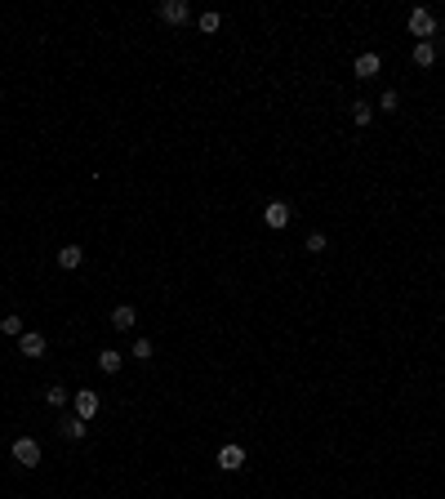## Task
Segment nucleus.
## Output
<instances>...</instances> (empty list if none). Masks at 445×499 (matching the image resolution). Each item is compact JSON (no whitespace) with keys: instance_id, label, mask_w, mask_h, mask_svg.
Returning <instances> with one entry per match:
<instances>
[{"instance_id":"2","label":"nucleus","mask_w":445,"mask_h":499,"mask_svg":"<svg viewBox=\"0 0 445 499\" xmlns=\"http://www.w3.org/2000/svg\"><path fill=\"white\" fill-rule=\"evenodd\" d=\"M410 36H419V41H432V36H437V18H432V9H414V14H410Z\"/></svg>"},{"instance_id":"20","label":"nucleus","mask_w":445,"mask_h":499,"mask_svg":"<svg viewBox=\"0 0 445 499\" xmlns=\"http://www.w3.org/2000/svg\"><path fill=\"white\" fill-rule=\"evenodd\" d=\"M134 357H138V361H147V365H151V339H138V343H134Z\"/></svg>"},{"instance_id":"6","label":"nucleus","mask_w":445,"mask_h":499,"mask_svg":"<svg viewBox=\"0 0 445 499\" xmlns=\"http://www.w3.org/2000/svg\"><path fill=\"white\" fill-rule=\"evenodd\" d=\"M160 18L174 27H183L187 18H192V9H187V0H160Z\"/></svg>"},{"instance_id":"10","label":"nucleus","mask_w":445,"mask_h":499,"mask_svg":"<svg viewBox=\"0 0 445 499\" xmlns=\"http://www.w3.org/2000/svg\"><path fill=\"white\" fill-rule=\"evenodd\" d=\"M80 263H85V250H80V246H63V250H58V268H63V272H76Z\"/></svg>"},{"instance_id":"5","label":"nucleus","mask_w":445,"mask_h":499,"mask_svg":"<svg viewBox=\"0 0 445 499\" xmlns=\"http://www.w3.org/2000/svg\"><path fill=\"white\" fill-rule=\"evenodd\" d=\"M263 223H268L272 232H281L290 223V205L285 201H268V205H263Z\"/></svg>"},{"instance_id":"16","label":"nucleus","mask_w":445,"mask_h":499,"mask_svg":"<svg viewBox=\"0 0 445 499\" xmlns=\"http://www.w3.org/2000/svg\"><path fill=\"white\" fill-rule=\"evenodd\" d=\"M352 120H356V125H370V120H374V107H370V103H352Z\"/></svg>"},{"instance_id":"13","label":"nucleus","mask_w":445,"mask_h":499,"mask_svg":"<svg viewBox=\"0 0 445 499\" xmlns=\"http://www.w3.org/2000/svg\"><path fill=\"white\" fill-rule=\"evenodd\" d=\"M414 63H419V67H432V63H437V45L419 41V45H414Z\"/></svg>"},{"instance_id":"3","label":"nucleus","mask_w":445,"mask_h":499,"mask_svg":"<svg viewBox=\"0 0 445 499\" xmlns=\"http://www.w3.org/2000/svg\"><path fill=\"white\" fill-rule=\"evenodd\" d=\"M219 468H223V473H241V468H245V446H236V441L219 446Z\"/></svg>"},{"instance_id":"1","label":"nucleus","mask_w":445,"mask_h":499,"mask_svg":"<svg viewBox=\"0 0 445 499\" xmlns=\"http://www.w3.org/2000/svg\"><path fill=\"white\" fill-rule=\"evenodd\" d=\"M9 459H14L18 468H36V464H41V441H36V437H14Z\"/></svg>"},{"instance_id":"9","label":"nucleus","mask_w":445,"mask_h":499,"mask_svg":"<svg viewBox=\"0 0 445 499\" xmlns=\"http://www.w3.org/2000/svg\"><path fill=\"white\" fill-rule=\"evenodd\" d=\"M58 432H63V441H85V432H89V428H85L80 415H67V419L58 423Z\"/></svg>"},{"instance_id":"4","label":"nucleus","mask_w":445,"mask_h":499,"mask_svg":"<svg viewBox=\"0 0 445 499\" xmlns=\"http://www.w3.org/2000/svg\"><path fill=\"white\" fill-rule=\"evenodd\" d=\"M98 406H102V401H98V392H89V388H80V392L72 397V410H76V415H80L85 423L98 415Z\"/></svg>"},{"instance_id":"14","label":"nucleus","mask_w":445,"mask_h":499,"mask_svg":"<svg viewBox=\"0 0 445 499\" xmlns=\"http://www.w3.org/2000/svg\"><path fill=\"white\" fill-rule=\"evenodd\" d=\"M0 335H5V339H23V317H18V312H9L5 321H0Z\"/></svg>"},{"instance_id":"7","label":"nucleus","mask_w":445,"mask_h":499,"mask_svg":"<svg viewBox=\"0 0 445 499\" xmlns=\"http://www.w3.org/2000/svg\"><path fill=\"white\" fill-rule=\"evenodd\" d=\"M378 67H383V59H378V54H361V59L352 63V76H356V81H374Z\"/></svg>"},{"instance_id":"12","label":"nucleus","mask_w":445,"mask_h":499,"mask_svg":"<svg viewBox=\"0 0 445 499\" xmlns=\"http://www.w3.org/2000/svg\"><path fill=\"white\" fill-rule=\"evenodd\" d=\"M120 365H125V357H120L116 348H102V352H98V370H102V374H116Z\"/></svg>"},{"instance_id":"17","label":"nucleus","mask_w":445,"mask_h":499,"mask_svg":"<svg viewBox=\"0 0 445 499\" xmlns=\"http://www.w3.org/2000/svg\"><path fill=\"white\" fill-rule=\"evenodd\" d=\"M196 27H201V32H219V27H223V18L210 9V14H201V18H196Z\"/></svg>"},{"instance_id":"19","label":"nucleus","mask_w":445,"mask_h":499,"mask_svg":"<svg viewBox=\"0 0 445 499\" xmlns=\"http://www.w3.org/2000/svg\"><path fill=\"white\" fill-rule=\"evenodd\" d=\"M378 112H401V98H396V89H387L383 98H378Z\"/></svg>"},{"instance_id":"18","label":"nucleus","mask_w":445,"mask_h":499,"mask_svg":"<svg viewBox=\"0 0 445 499\" xmlns=\"http://www.w3.org/2000/svg\"><path fill=\"white\" fill-rule=\"evenodd\" d=\"M45 401H50V406H67L72 392H67V388H45Z\"/></svg>"},{"instance_id":"11","label":"nucleus","mask_w":445,"mask_h":499,"mask_svg":"<svg viewBox=\"0 0 445 499\" xmlns=\"http://www.w3.org/2000/svg\"><path fill=\"white\" fill-rule=\"evenodd\" d=\"M134 321H138V312H134L129 304L111 308V326H116V330H134Z\"/></svg>"},{"instance_id":"8","label":"nucleus","mask_w":445,"mask_h":499,"mask_svg":"<svg viewBox=\"0 0 445 499\" xmlns=\"http://www.w3.org/2000/svg\"><path fill=\"white\" fill-rule=\"evenodd\" d=\"M18 352H23V357H41L45 352V335L41 330H23V339H18Z\"/></svg>"},{"instance_id":"15","label":"nucleus","mask_w":445,"mask_h":499,"mask_svg":"<svg viewBox=\"0 0 445 499\" xmlns=\"http://www.w3.org/2000/svg\"><path fill=\"white\" fill-rule=\"evenodd\" d=\"M303 250H307V254H325L329 250V237H325V232H312V237L303 241Z\"/></svg>"}]
</instances>
